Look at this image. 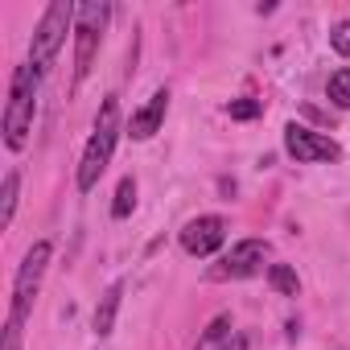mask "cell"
<instances>
[{"instance_id":"cell-1","label":"cell","mask_w":350,"mask_h":350,"mask_svg":"<svg viewBox=\"0 0 350 350\" xmlns=\"http://www.w3.org/2000/svg\"><path fill=\"white\" fill-rule=\"evenodd\" d=\"M116 136H120V103L107 99V103L99 107L95 132H91L87 152H83V161H79V190H83V194L95 190V182L103 178V169H107V161H111V148H116Z\"/></svg>"},{"instance_id":"cell-2","label":"cell","mask_w":350,"mask_h":350,"mask_svg":"<svg viewBox=\"0 0 350 350\" xmlns=\"http://www.w3.org/2000/svg\"><path fill=\"white\" fill-rule=\"evenodd\" d=\"M33 83L38 70L33 66H17L13 70V87H9V111H5V144L17 152L25 148V132L33 124Z\"/></svg>"},{"instance_id":"cell-3","label":"cell","mask_w":350,"mask_h":350,"mask_svg":"<svg viewBox=\"0 0 350 350\" xmlns=\"http://www.w3.org/2000/svg\"><path fill=\"white\" fill-rule=\"evenodd\" d=\"M70 21H75V5H66V0H54V5L46 9L42 25H38V33H33V70H38V75H42V70L50 66V58L58 54V46H62Z\"/></svg>"},{"instance_id":"cell-4","label":"cell","mask_w":350,"mask_h":350,"mask_svg":"<svg viewBox=\"0 0 350 350\" xmlns=\"http://www.w3.org/2000/svg\"><path fill=\"white\" fill-rule=\"evenodd\" d=\"M103 21H107V5H99V0H87V5L79 9V25H75V79H87L91 75Z\"/></svg>"},{"instance_id":"cell-5","label":"cell","mask_w":350,"mask_h":350,"mask_svg":"<svg viewBox=\"0 0 350 350\" xmlns=\"http://www.w3.org/2000/svg\"><path fill=\"white\" fill-rule=\"evenodd\" d=\"M46 264H50V243L42 239V243L29 247L21 272H17V288H13V321H25V313H29V305H33V293H38V284H42Z\"/></svg>"},{"instance_id":"cell-6","label":"cell","mask_w":350,"mask_h":350,"mask_svg":"<svg viewBox=\"0 0 350 350\" xmlns=\"http://www.w3.org/2000/svg\"><path fill=\"white\" fill-rule=\"evenodd\" d=\"M284 148H288V157H297L301 165H317V161H338V157H342V148H338L329 136L309 132V128H301V124H288V128H284Z\"/></svg>"},{"instance_id":"cell-7","label":"cell","mask_w":350,"mask_h":350,"mask_svg":"<svg viewBox=\"0 0 350 350\" xmlns=\"http://www.w3.org/2000/svg\"><path fill=\"white\" fill-rule=\"evenodd\" d=\"M223 239H227V223L219 215H202V219L186 223V231H182V247L190 256H211L215 247H223Z\"/></svg>"},{"instance_id":"cell-8","label":"cell","mask_w":350,"mask_h":350,"mask_svg":"<svg viewBox=\"0 0 350 350\" xmlns=\"http://www.w3.org/2000/svg\"><path fill=\"white\" fill-rule=\"evenodd\" d=\"M264 256H268V243L264 239H243V243H235L231 247V256L223 260V268H215L211 276H256L260 272V264H264Z\"/></svg>"},{"instance_id":"cell-9","label":"cell","mask_w":350,"mask_h":350,"mask_svg":"<svg viewBox=\"0 0 350 350\" xmlns=\"http://www.w3.org/2000/svg\"><path fill=\"white\" fill-rule=\"evenodd\" d=\"M165 111H169V91H157L136 116H132V124H128V132H132V140H148L157 128H161V120H165Z\"/></svg>"},{"instance_id":"cell-10","label":"cell","mask_w":350,"mask_h":350,"mask_svg":"<svg viewBox=\"0 0 350 350\" xmlns=\"http://www.w3.org/2000/svg\"><path fill=\"white\" fill-rule=\"evenodd\" d=\"M120 297H124V284H111V288L99 297V305H95V334H99V338H107V334H111L116 313H120Z\"/></svg>"},{"instance_id":"cell-11","label":"cell","mask_w":350,"mask_h":350,"mask_svg":"<svg viewBox=\"0 0 350 350\" xmlns=\"http://www.w3.org/2000/svg\"><path fill=\"white\" fill-rule=\"evenodd\" d=\"M132 206H136V182H132V178H120V186H116V202H111V215H116V219H128Z\"/></svg>"},{"instance_id":"cell-12","label":"cell","mask_w":350,"mask_h":350,"mask_svg":"<svg viewBox=\"0 0 350 350\" xmlns=\"http://www.w3.org/2000/svg\"><path fill=\"white\" fill-rule=\"evenodd\" d=\"M268 280H272V288H276L280 297H297V288H301V284H297V272H293L288 264H272V268H268Z\"/></svg>"},{"instance_id":"cell-13","label":"cell","mask_w":350,"mask_h":350,"mask_svg":"<svg viewBox=\"0 0 350 350\" xmlns=\"http://www.w3.org/2000/svg\"><path fill=\"white\" fill-rule=\"evenodd\" d=\"M227 334H231V317H215V321L206 325V334H202L198 350H219V346L227 342Z\"/></svg>"},{"instance_id":"cell-14","label":"cell","mask_w":350,"mask_h":350,"mask_svg":"<svg viewBox=\"0 0 350 350\" xmlns=\"http://www.w3.org/2000/svg\"><path fill=\"white\" fill-rule=\"evenodd\" d=\"M329 99L338 107H350V66H342L334 79H329Z\"/></svg>"},{"instance_id":"cell-15","label":"cell","mask_w":350,"mask_h":350,"mask_svg":"<svg viewBox=\"0 0 350 350\" xmlns=\"http://www.w3.org/2000/svg\"><path fill=\"white\" fill-rule=\"evenodd\" d=\"M17 186H21V178H17V173H9V178H5V202H0V223H13V211H17Z\"/></svg>"},{"instance_id":"cell-16","label":"cell","mask_w":350,"mask_h":350,"mask_svg":"<svg viewBox=\"0 0 350 350\" xmlns=\"http://www.w3.org/2000/svg\"><path fill=\"white\" fill-rule=\"evenodd\" d=\"M260 111H264L260 99H231V103H227V116H231V120H256Z\"/></svg>"},{"instance_id":"cell-17","label":"cell","mask_w":350,"mask_h":350,"mask_svg":"<svg viewBox=\"0 0 350 350\" xmlns=\"http://www.w3.org/2000/svg\"><path fill=\"white\" fill-rule=\"evenodd\" d=\"M329 46H334L342 58H350V21H338V25H334V33H329Z\"/></svg>"},{"instance_id":"cell-18","label":"cell","mask_w":350,"mask_h":350,"mask_svg":"<svg viewBox=\"0 0 350 350\" xmlns=\"http://www.w3.org/2000/svg\"><path fill=\"white\" fill-rule=\"evenodd\" d=\"M21 346V321H9V329H5V350H17Z\"/></svg>"},{"instance_id":"cell-19","label":"cell","mask_w":350,"mask_h":350,"mask_svg":"<svg viewBox=\"0 0 350 350\" xmlns=\"http://www.w3.org/2000/svg\"><path fill=\"white\" fill-rule=\"evenodd\" d=\"M227 350H243V338H235V346H227Z\"/></svg>"}]
</instances>
